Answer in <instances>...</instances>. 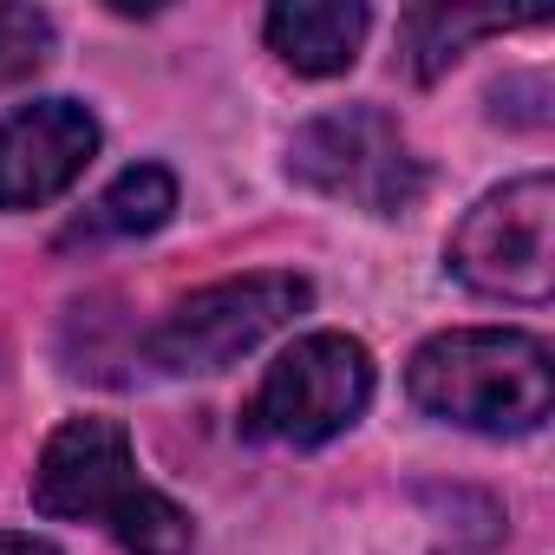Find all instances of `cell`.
Instances as JSON below:
<instances>
[{
	"mask_svg": "<svg viewBox=\"0 0 555 555\" xmlns=\"http://www.w3.org/2000/svg\"><path fill=\"white\" fill-rule=\"evenodd\" d=\"M34 509L60 522H99L125 555H190V516L138 477V451L118 418H66L34 464Z\"/></svg>",
	"mask_w": 555,
	"mask_h": 555,
	"instance_id": "1",
	"label": "cell"
},
{
	"mask_svg": "<svg viewBox=\"0 0 555 555\" xmlns=\"http://www.w3.org/2000/svg\"><path fill=\"white\" fill-rule=\"evenodd\" d=\"M405 392L418 412L444 425L522 438L555 405V366L548 347L522 327H451L412 353Z\"/></svg>",
	"mask_w": 555,
	"mask_h": 555,
	"instance_id": "2",
	"label": "cell"
},
{
	"mask_svg": "<svg viewBox=\"0 0 555 555\" xmlns=\"http://www.w3.org/2000/svg\"><path fill=\"white\" fill-rule=\"evenodd\" d=\"M314 308L308 274L288 268H261V274H235V282L196 288L190 301H177L157 334L144 340L157 373H222L242 353H255L261 340H274L282 327H295Z\"/></svg>",
	"mask_w": 555,
	"mask_h": 555,
	"instance_id": "3",
	"label": "cell"
},
{
	"mask_svg": "<svg viewBox=\"0 0 555 555\" xmlns=\"http://www.w3.org/2000/svg\"><path fill=\"white\" fill-rule=\"evenodd\" d=\"M373 405V353L353 334H308L274 360L242 405V438L314 451Z\"/></svg>",
	"mask_w": 555,
	"mask_h": 555,
	"instance_id": "4",
	"label": "cell"
},
{
	"mask_svg": "<svg viewBox=\"0 0 555 555\" xmlns=\"http://www.w3.org/2000/svg\"><path fill=\"white\" fill-rule=\"evenodd\" d=\"M288 177L366 216H405L425 196V164L412 157L399 118L379 105H340L308 118L288 144Z\"/></svg>",
	"mask_w": 555,
	"mask_h": 555,
	"instance_id": "5",
	"label": "cell"
},
{
	"mask_svg": "<svg viewBox=\"0 0 555 555\" xmlns=\"http://www.w3.org/2000/svg\"><path fill=\"white\" fill-rule=\"evenodd\" d=\"M451 268L490 301H522L542 308L555 288V183L516 177L490 190L451 235Z\"/></svg>",
	"mask_w": 555,
	"mask_h": 555,
	"instance_id": "6",
	"label": "cell"
},
{
	"mask_svg": "<svg viewBox=\"0 0 555 555\" xmlns=\"http://www.w3.org/2000/svg\"><path fill=\"white\" fill-rule=\"evenodd\" d=\"M99 157V118L79 99H40L0 118V209H40L66 196Z\"/></svg>",
	"mask_w": 555,
	"mask_h": 555,
	"instance_id": "7",
	"label": "cell"
},
{
	"mask_svg": "<svg viewBox=\"0 0 555 555\" xmlns=\"http://www.w3.org/2000/svg\"><path fill=\"white\" fill-rule=\"evenodd\" d=\"M373 14L360 0H282L268 8V47L282 53V66L308 73V79H334L360 60Z\"/></svg>",
	"mask_w": 555,
	"mask_h": 555,
	"instance_id": "8",
	"label": "cell"
},
{
	"mask_svg": "<svg viewBox=\"0 0 555 555\" xmlns=\"http://www.w3.org/2000/svg\"><path fill=\"white\" fill-rule=\"evenodd\" d=\"M170 209H177V177H170L164 164H138V170H125V177L66 229V242H125V235H151V229L170 222Z\"/></svg>",
	"mask_w": 555,
	"mask_h": 555,
	"instance_id": "9",
	"label": "cell"
},
{
	"mask_svg": "<svg viewBox=\"0 0 555 555\" xmlns=\"http://www.w3.org/2000/svg\"><path fill=\"white\" fill-rule=\"evenodd\" d=\"M503 14H464V8H425V14H405V66L418 79H438L451 60H464V47L477 34H496Z\"/></svg>",
	"mask_w": 555,
	"mask_h": 555,
	"instance_id": "10",
	"label": "cell"
},
{
	"mask_svg": "<svg viewBox=\"0 0 555 555\" xmlns=\"http://www.w3.org/2000/svg\"><path fill=\"white\" fill-rule=\"evenodd\" d=\"M53 60V21L40 8H0V92Z\"/></svg>",
	"mask_w": 555,
	"mask_h": 555,
	"instance_id": "11",
	"label": "cell"
},
{
	"mask_svg": "<svg viewBox=\"0 0 555 555\" xmlns=\"http://www.w3.org/2000/svg\"><path fill=\"white\" fill-rule=\"evenodd\" d=\"M0 555H60L47 535H21V529H0Z\"/></svg>",
	"mask_w": 555,
	"mask_h": 555,
	"instance_id": "12",
	"label": "cell"
}]
</instances>
